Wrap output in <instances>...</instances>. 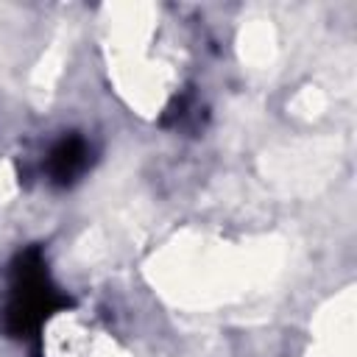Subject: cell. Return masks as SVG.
Returning <instances> with one entry per match:
<instances>
[{
    "mask_svg": "<svg viewBox=\"0 0 357 357\" xmlns=\"http://www.w3.org/2000/svg\"><path fill=\"white\" fill-rule=\"evenodd\" d=\"M67 298L59 296V290L47 282L45 262L39 251H28L17 259L14 268V282H11V296L3 312V326L8 335L22 337L33 332L53 310L64 307Z\"/></svg>",
    "mask_w": 357,
    "mask_h": 357,
    "instance_id": "1",
    "label": "cell"
},
{
    "mask_svg": "<svg viewBox=\"0 0 357 357\" xmlns=\"http://www.w3.org/2000/svg\"><path fill=\"white\" fill-rule=\"evenodd\" d=\"M86 142L81 137H64L53 151H50V159H47V170L56 181H73L84 167H86Z\"/></svg>",
    "mask_w": 357,
    "mask_h": 357,
    "instance_id": "2",
    "label": "cell"
}]
</instances>
